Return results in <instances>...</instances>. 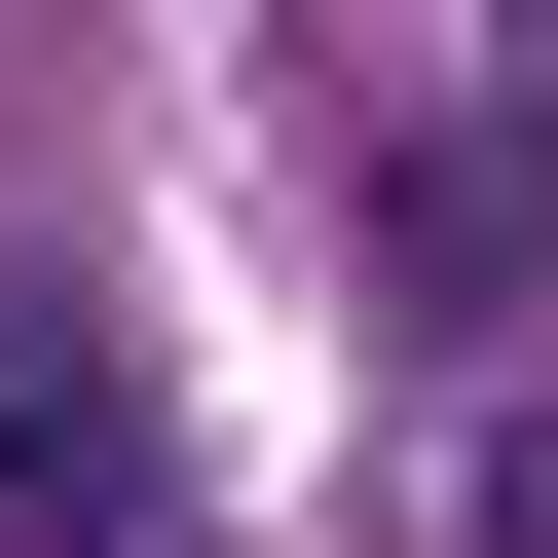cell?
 Returning <instances> with one entry per match:
<instances>
[{
  "label": "cell",
  "instance_id": "cell-1",
  "mask_svg": "<svg viewBox=\"0 0 558 558\" xmlns=\"http://www.w3.org/2000/svg\"><path fill=\"white\" fill-rule=\"evenodd\" d=\"M373 299H410V336H521V299H558V75L410 112V186H373Z\"/></svg>",
  "mask_w": 558,
  "mask_h": 558
},
{
  "label": "cell",
  "instance_id": "cell-2",
  "mask_svg": "<svg viewBox=\"0 0 558 558\" xmlns=\"http://www.w3.org/2000/svg\"><path fill=\"white\" fill-rule=\"evenodd\" d=\"M0 558H149V373H112V299H38V260H0Z\"/></svg>",
  "mask_w": 558,
  "mask_h": 558
},
{
  "label": "cell",
  "instance_id": "cell-3",
  "mask_svg": "<svg viewBox=\"0 0 558 558\" xmlns=\"http://www.w3.org/2000/svg\"><path fill=\"white\" fill-rule=\"evenodd\" d=\"M484 558H558V410H521V447H484Z\"/></svg>",
  "mask_w": 558,
  "mask_h": 558
}]
</instances>
